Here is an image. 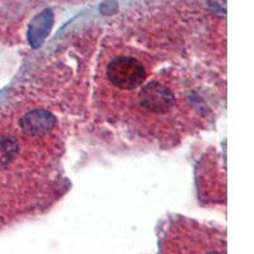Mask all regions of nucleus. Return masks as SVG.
I'll use <instances>...</instances> for the list:
<instances>
[{
	"instance_id": "1",
	"label": "nucleus",
	"mask_w": 254,
	"mask_h": 254,
	"mask_svg": "<svg viewBox=\"0 0 254 254\" xmlns=\"http://www.w3.org/2000/svg\"><path fill=\"white\" fill-rule=\"evenodd\" d=\"M107 78L120 89L132 90L144 83L146 71L144 65L137 59L120 56L108 64Z\"/></svg>"
},
{
	"instance_id": "2",
	"label": "nucleus",
	"mask_w": 254,
	"mask_h": 254,
	"mask_svg": "<svg viewBox=\"0 0 254 254\" xmlns=\"http://www.w3.org/2000/svg\"><path fill=\"white\" fill-rule=\"evenodd\" d=\"M139 104L142 111L149 113H168L174 106V94L168 87L158 81L149 83L139 94Z\"/></svg>"
},
{
	"instance_id": "3",
	"label": "nucleus",
	"mask_w": 254,
	"mask_h": 254,
	"mask_svg": "<svg viewBox=\"0 0 254 254\" xmlns=\"http://www.w3.org/2000/svg\"><path fill=\"white\" fill-rule=\"evenodd\" d=\"M56 119L51 112L45 110H33L24 115L19 121L20 130L31 137H42L55 127Z\"/></svg>"
},
{
	"instance_id": "4",
	"label": "nucleus",
	"mask_w": 254,
	"mask_h": 254,
	"mask_svg": "<svg viewBox=\"0 0 254 254\" xmlns=\"http://www.w3.org/2000/svg\"><path fill=\"white\" fill-rule=\"evenodd\" d=\"M19 151V144L12 136L0 137V168H4L13 162Z\"/></svg>"
},
{
	"instance_id": "5",
	"label": "nucleus",
	"mask_w": 254,
	"mask_h": 254,
	"mask_svg": "<svg viewBox=\"0 0 254 254\" xmlns=\"http://www.w3.org/2000/svg\"><path fill=\"white\" fill-rule=\"evenodd\" d=\"M208 1L215 13H217L219 15L226 14V0H208Z\"/></svg>"
}]
</instances>
